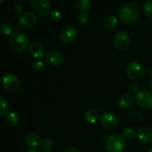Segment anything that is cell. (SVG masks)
I'll list each match as a JSON object with an SVG mask.
<instances>
[{"mask_svg": "<svg viewBox=\"0 0 152 152\" xmlns=\"http://www.w3.org/2000/svg\"><path fill=\"white\" fill-rule=\"evenodd\" d=\"M118 14L119 18L123 23L132 25L137 22L140 12L139 7L136 4L129 2L120 7Z\"/></svg>", "mask_w": 152, "mask_h": 152, "instance_id": "cell-1", "label": "cell"}, {"mask_svg": "<svg viewBox=\"0 0 152 152\" xmlns=\"http://www.w3.org/2000/svg\"><path fill=\"white\" fill-rule=\"evenodd\" d=\"M10 48L15 51L22 52L29 48V39L25 34L20 31L12 34L9 40Z\"/></svg>", "mask_w": 152, "mask_h": 152, "instance_id": "cell-2", "label": "cell"}, {"mask_svg": "<svg viewBox=\"0 0 152 152\" xmlns=\"http://www.w3.org/2000/svg\"><path fill=\"white\" fill-rule=\"evenodd\" d=\"M105 148L110 152H123L126 148V142L120 135H110L105 140Z\"/></svg>", "mask_w": 152, "mask_h": 152, "instance_id": "cell-3", "label": "cell"}, {"mask_svg": "<svg viewBox=\"0 0 152 152\" xmlns=\"http://www.w3.org/2000/svg\"><path fill=\"white\" fill-rule=\"evenodd\" d=\"M114 45L116 48L120 50H125L131 44V39L129 34L123 31H120L114 35Z\"/></svg>", "mask_w": 152, "mask_h": 152, "instance_id": "cell-4", "label": "cell"}, {"mask_svg": "<svg viewBox=\"0 0 152 152\" xmlns=\"http://www.w3.org/2000/svg\"><path fill=\"white\" fill-rule=\"evenodd\" d=\"M20 80L14 74H7L1 80V86L8 91H15L20 87Z\"/></svg>", "mask_w": 152, "mask_h": 152, "instance_id": "cell-5", "label": "cell"}, {"mask_svg": "<svg viewBox=\"0 0 152 152\" xmlns=\"http://www.w3.org/2000/svg\"><path fill=\"white\" fill-rule=\"evenodd\" d=\"M78 33L76 28L71 26H67L62 28L59 34V39L65 44L72 43L77 39Z\"/></svg>", "mask_w": 152, "mask_h": 152, "instance_id": "cell-6", "label": "cell"}, {"mask_svg": "<svg viewBox=\"0 0 152 152\" xmlns=\"http://www.w3.org/2000/svg\"><path fill=\"white\" fill-rule=\"evenodd\" d=\"M127 75L133 80H140L144 74V68L140 63L137 62H132L128 65L126 69Z\"/></svg>", "mask_w": 152, "mask_h": 152, "instance_id": "cell-7", "label": "cell"}, {"mask_svg": "<svg viewBox=\"0 0 152 152\" xmlns=\"http://www.w3.org/2000/svg\"><path fill=\"white\" fill-rule=\"evenodd\" d=\"M136 102L140 108L145 110L152 108V95L146 91H140L136 95Z\"/></svg>", "mask_w": 152, "mask_h": 152, "instance_id": "cell-8", "label": "cell"}, {"mask_svg": "<svg viewBox=\"0 0 152 152\" xmlns=\"http://www.w3.org/2000/svg\"><path fill=\"white\" fill-rule=\"evenodd\" d=\"M31 7L35 14L45 16L50 11V4L48 0H33Z\"/></svg>", "mask_w": 152, "mask_h": 152, "instance_id": "cell-9", "label": "cell"}, {"mask_svg": "<svg viewBox=\"0 0 152 152\" xmlns=\"http://www.w3.org/2000/svg\"><path fill=\"white\" fill-rule=\"evenodd\" d=\"M101 124L102 126L108 129H114L120 123V119L118 116L111 112L104 113L100 118Z\"/></svg>", "mask_w": 152, "mask_h": 152, "instance_id": "cell-10", "label": "cell"}, {"mask_svg": "<svg viewBox=\"0 0 152 152\" xmlns=\"http://www.w3.org/2000/svg\"><path fill=\"white\" fill-rule=\"evenodd\" d=\"M18 22L24 28H32L37 23V17L35 13L32 12H24L19 16Z\"/></svg>", "mask_w": 152, "mask_h": 152, "instance_id": "cell-11", "label": "cell"}, {"mask_svg": "<svg viewBox=\"0 0 152 152\" xmlns=\"http://www.w3.org/2000/svg\"><path fill=\"white\" fill-rule=\"evenodd\" d=\"M45 61L53 66H60L64 63L65 57L63 54L57 50H50L45 55Z\"/></svg>", "mask_w": 152, "mask_h": 152, "instance_id": "cell-12", "label": "cell"}, {"mask_svg": "<svg viewBox=\"0 0 152 152\" xmlns=\"http://www.w3.org/2000/svg\"><path fill=\"white\" fill-rule=\"evenodd\" d=\"M28 48H29V52L31 56H34L36 59H40L45 53V49L44 46L39 42H31Z\"/></svg>", "mask_w": 152, "mask_h": 152, "instance_id": "cell-13", "label": "cell"}, {"mask_svg": "<svg viewBox=\"0 0 152 152\" xmlns=\"http://www.w3.org/2000/svg\"><path fill=\"white\" fill-rule=\"evenodd\" d=\"M137 137L144 143H149L152 141V130L148 127H142L137 131Z\"/></svg>", "mask_w": 152, "mask_h": 152, "instance_id": "cell-14", "label": "cell"}, {"mask_svg": "<svg viewBox=\"0 0 152 152\" xmlns=\"http://www.w3.org/2000/svg\"><path fill=\"white\" fill-rule=\"evenodd\" d=\"M26 143L30 148H38L42 142L39 135L36 133H30L26 137Z\"/></svg>", "mask_w": 152, "mask_h": 152, "instance_id": "cell-15", "label": "cell"}, {"mask_svg": "<svg viewBox=\"0 0 152 152\" xmlns=\"http://www.w3.org/2000/svg\"><path fill=\"white\" fill-rule=\"evenodd\" d=\"M134 99L133 96L130 94H123L119 98L118 100V105L123 109H127L129 108L131 106H132L134 103Z\"/></svg>", "mask_w": 152, "mask_h": 152, "instance_id": "cell-16", "label": "cell"}, {"mask_svg": "<svg viewBox=\"0 0 152 152\" xmlns=\"http://www.w3.org/2000/svg\"><path fill=\"white\" fill-rule=\"evenodd\" d=\"M85 119L89 123H96L99 120V114L94 109H90L85 114Z\"/></svg>", "mask_w": 152, "mask_h": 152, "instance_id": "cell-17", "label": "cell"}, {"mask_svg": "<svg viewBox=\"0 0 152 152\" xmlns=\"http://www.w3.org/2000/svg\"><path fill=\"white\" fill-rule=\"evenodd\" d=\"M4 121L9 126L14 127L18 125L19 122V117L15 112H10L5 116Z\"/></svg>", "mask_w": 152, "mask_h": 152, "instance_id": "cell-18", "label": "cell"}, {"mask_svg": "<svg viewBox=\"0 0 152 152\" xmlns=\"http://www.w3.org/2000/svg\"><path fill=\"white\" fill-rule=\"evenodd\" d=\"M117 22H118V19L117 16L114 15H111L105 19L104 26H105V29L111 31L116 28V26L117 25Z\"/></svg>", "mask_w": 152, "mask_h": 152, "instance_id": "cell-19", "label": "cell"}, {"mask_svg": "<svg viewBox=\"0 0 152 152\" xmlns=\"http://www.w3.org/2000/svg\"><path fill=\"white\" fill-rule=\"evenodd\" d=\"M75 6L82 12H86L91 7V2L89 0H76Z\"/></svg>", "mask_w": 152, "mask_h": 152, "instance_id": "cell-20", "label": "cell"}, {"mask_svg": "<svg viewBox=\"0 0 152 152\" xmlns=\"http://www.w3.org/2000/svg\"><path fill=\"white\" fill-rule=\"evenodd\" d=\"M14 31V27L10 22H4L0 25V32L3 35H9Z\"/></svg>", "mask_w": 152, "mask_h": 152, "instance_id": "cell-21", "label": "cell"}, {"mask_svg": "<svg viewBox=\"0 0 152 152\" xmlns=\"http://www.w3.org/2000/svg\"><path fill=\"white\" fill-rule=\"evenodd\" d=\"M48 18L51 22L58 23L62 20V16L60 12L57 10H51L48 13Z\"/></svg>", "mask_w": 152, "mask_h": 152, "instance_id": "cell-22", "label": "cell"}, {"mask_svg": "<svg viewBox=\"0 0 152 152\" xmlns=\"http://www.w3.org/2000/svg\"><path fill=\"white\" fill-rule=\"evenodd\" d=\"M9 110V105L7 101L4 97H0V116L7 115L8 114Z\"/></svg>", "mask_w": 152, "mask_h": 152, "instance_id": "cell-23", "label": "cell"}, {"mask_svg": "<svg viewBox=\"0 0 152 152\" xmlns=\"http://www.w3.org/2000/svg\"><path fill=\"white\" fill-rule=\"evenodd\" d=\"M137 132L133 128L127 127L123 129V136L127 140H132L136 137Z\"/></svg>", "mask_w": 152, "mask_h": 152, "instance_id": "cell-24", "label": "cell"}, {"mask_svg": "<svg viewBox=\"0 0 152 152\" xmlns=\"http://www.w3.org/2000/svg\"><path fill=\"white\" fill-rule=\"evenodd\" d=\"M143 11L148 17L152 19V0H148L143 4Z\"/></svg>", "mask_w": 152, "mask_h": 152, "instance_id": "cell-25", "label": "cell"}, {"mask_svg": "<svg viewBox=\"0 0 152 152\" xmlns=\"http://www.w3.org/2000/svg\"><path fill=\"white\" fill-rule=\"evenodd\" d=\"M42 145L43 151H50L53 145V140L50 139V138H48V137L45 138V139L43 140Z\"/></svg>", "mask_w": 152, "mask_h": 152, "instance_id": "cell-26", "label": "cell"}, {"mask_svg": "<svg viewBox=\"0 0 152 152\" xmlns=\"http://www.w3.org/2000/svg\"><path fill=\"white\" fill-rule=\"evenodd\" d=\"M45 67V63L42 60H37L32 64L33 69L35 71H37V72L42 71Z\"/></svg>", "mask_w": 152, "mask_h": 152, "instance_id": "cell-27", "label": "cell"}, {"mask_svg": "<svg viewBox=\"0 0 152 152\" xmlns=\"http://www.w3.org/2000/svg\"><path fill=\"white\" fill-rule=\"evenodd\" d=\"M89 15L86 12H81V13L79 15V20L82 24H87L89 22Z\"/></svg>", "mask_w": 152, "mask_h": 152, "instance_id": "cell-28", "label": "cell"}, {"mask_svg": "<svg viewBox=\"0 0 152 152\" xmlns=\"http://www.w3.org/2000/svg\"><path fill=\"white\" fill-rule=\"evenodd\" d=\"M13 11L16 14H22V7L20 4H15L13 6V8H12Z\"/></svg>", "mask_w": 152, "mask_h": 152, "instance_id": "cell-29", "label": "cell"}, {"mask_svg": "<svg viewBox=\"0 0 152 152\" xmlns=\"http://www.w3.org/2000/svg\"><path fill=\"white\" fill-rule=\"evenodd\" d=\"M129 88H130V91H132L133 93H139L140 86L137 84H136V83L131 84L130 86H129Z\"/></svg>", "mask_w": 152, "mask_h": 152, "instance_id": "cell-30", "label": "cell"}, {"mask_svg": "<svg viewBox=\"0 0 152 152\" xmlns=\"http://www.w3.org/2000/svg\"><path fill=\"white\" fill-rule=\"evenodd\" d=\"M140 114V112L139 111H135V112H132V118L134 121H139L141 120L140 117H138L137 115Z\"/></svg>", "mask_w": 152, "mask_h": 152, "instance_id": "cell-31", "label": "cell"}, {"mask_svg": "<svg viewBox=\"0 0 152 152\" xmlns=\"http://www.w3.org/2000/svg\"><path fill=\"white\" fill-rule=\"evenodd\" d=\"M62 152H79V151L77 150V148H75V147L70 146L65 148Z\"/></svg>", "mask_w": 152, "mask_h": 152, "instance_id": "cell-32", "label": "cell"}, {"mask_svg": "<svg viewBox=\"0 0 152 152\" xmlns=\"http://www.w3.org/2000/svg\"><path fill=\"white\" fill-rule=\"evenodd\" d=\"M148 74H149L152 77V68H151L149 70H148Z\"/></svg>", "mask_w": 152, "mask_h": 152, "instance_id": "cell-33", "label": "cell"}, {"mask_svg": "<svg viewBox=\"0 0 152 152\" xmlns=\"http://www.w3.org/2000/svg\"><path fill=\"white\" fill-rule=\"evenodd\" d=\"M150 88H151V90L152 91V78H151V81H150Z\"/></svg>", "mask_w": 152, "mask_h": 152, "instance_id": "cell-34", "label": "cell"}, {"mask_svg": "<svg viewBox=\"0 0 152 152\" xmlns=\"http://www.w3.org/2000/svg\"><path fill=\"white\" fill-rule=\"evenodd\" d=\"M27 152H39V151H37V150H30V151H28Z\"/></svg>", "mask_w": 152, "mask_h": 152, "instance_id": "cell-35", "label": "cell"}, {"mask_svg": "<svg viewBox=\"0 0 152 152\" xmlns=\"http://www.w3.org/2000/svg\"><path fill=\"white\" fill-rule=\"evenodd\" d=\"M148 152H152V149H151V150H149V151H148Z\"/></svg>", "mask_w": 152, "mask_h": 152, "instance_id": "cell-36", "label": "cell"}]
</instances>
